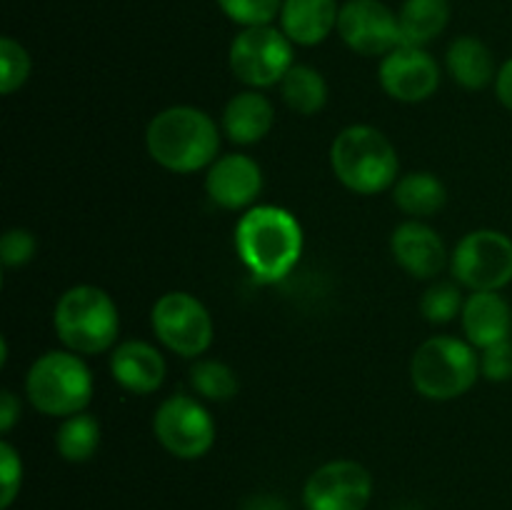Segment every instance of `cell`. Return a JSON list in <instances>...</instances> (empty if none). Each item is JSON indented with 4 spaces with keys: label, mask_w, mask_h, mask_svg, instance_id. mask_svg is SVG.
I'll return each mask as SVG.
<instances>
[{
    "label": "cell",
    "mask_w": 512,
    "mask_h": 510,
    "mask_svg": "<svg viewBox=\"0 0 512 510\" xmlns=\"http://www.w3.org/2000/svg\"><path fill=\"white\" fill-rule=\"evenodd\" d=\"M303 228L280 205H255L235 225V250L240 263L258 283H280L293 273L303 255Z\"/></svg>",
    "instance_id": "6da1fadb"
},
{
    "label": "cell",
    "mask_w": 512,
    "mask_h": 510,
    "mask_svg": "<svg viewBox=\"0 0 512 510\" xmlns=\"http://www.w3.org/2000/svg\"><path fill=\"white\" fill-rule=\"evenodd\" d=\"M145 148L160 168L188 175L210 168L220 155V125L205 110L173 105L155 115L145 130Z\"/></svg>",
    "instance_id": "7a4b0ae2"
},
{
    "label": "cell",
    "mask_w": 512,
    "mask_h": 510,
    "mask_svg": "<svg viewBox=\"0 0 512 510\" xmlns=\"http://www.w3.org/2000/svg\"><path fill=\"white\" fill-rule=\"evenodd\" d=\"M335 178L358 195H378L400 178V158L383 130L373 125H348L330 145Z\"/></svg>",
    "instance_id": "3957f363"
},
{
    "label": "cell",
    "mask_w": 512,
    "mask_h": 510,
    "mask_svg": "<svg viewBox=\"0 0 512 510\" xmlns=\"http://www.w3.org/2000/svg\"><path fill=\"white\" fill-rule=\"evenodd\" d=\"M53 328L70 353H105L118 345V305L98 285H73L55 303Z\"/></svg>",
    "instance_id": "277c9868"
},
{
    "label": "cell",
    "mask_w": 512,
    "mask_h": 510,
    "mask_svg": "<svg viewBox=\"0 0 512 510\" xmlns=\"http://www.w3.org/2000/svg\"><path fill=\"white\" fill-rule=\"evenodd\" d=\"M30 405L50 418L83 413L93 398V375L85 360L70 350H50L33 360L25 375Z\"/></svg>",
    "instance_id": "5b68a950"
},
{
    "label": "cell",
    "mask_w": 512,
    "mask_h": 510,
    "mask_svg": "<svg viewBox=\"0 0 512 510\" xmlns=\"http://www.w3.org/2000/svg\"><path fill=\"white\" fill-rule=\"evenodd\" d=\"M480 378V355L468 340L453 335L428 338L413 355L410 380L423 398L455 400L468 393Z\"/></svg>",
    "instance_id": "8992f818"
},
{
    "label": "cell",
    "mask_w": 512,
    "mask_h": 510,
    "mask_svg": "<svg viewBox=\"0 0 512 510\" xmlns=\"http://www.w3.org/2000/svg\"><path fill=\"white\" fill-rule=\"evenodd\" d=\"M230 70L250 90L273 88L283 83L293 68V43L275 25L243 28L230 43Z\"/></svg>",
    "instance_id": "52a82bcc"
},
{
    "label": "cell",
    "mask_w": 512,
    "mask_h": 510,
    "mask_svg": "<svg viewBox=\"0 0 512 510\" xmlns=\"http://www.w3.org/2000/svg\"><path fill=\"white\" fill-rule=\"evenodd\" d=\"M453 278L470 293L503 290L512 283V238L500 230L480 228L465 235L450 255Z\"/></svg>",
    "instance_id": "ba28073f"
},
{
    "label": "cell",
    "mask_w": 512,
    "mask_h": 510,
    "mask_svg": "<svg viewBox=\"0 0 512 510\" xmlns=\"http://www.w3.org/2000/svg\"><path fill=\"white\" fill-rule=\"evenodd\" d=\"M153 333L170 353L200 358L213 345V318L195 295L173 290L155 300L150 310Z\"/></svg>",
    "instance_id": "9c48e42d"
},
{
    "label": "cell",
    "mask_w": 512,
    "mask_h": 510,
    "mask_svg": "<svg viewBox=\"0 0 512 510\" xmlns=\"http://www.w3.org/2000/svg\"><path fill=\"white\" fill-rule=\"evenodd\" d=\"M153 435L173 458L198 460L215 445V420L193 395H170L153 415Z\"/></svg>",
    "instance_id": "30bf717a"
},
{
    "label": "cell",
    "mask_w": 512,
    "mask_h": 510,
    "mask_svg": "<svg viewBox=\"0 0 512 510\" xmlns=\"http://www.w3.org/2000/svg\"><path fill=\"white\" fill-rule=\"evenodd\" d=\"M373 498V475L358 460H330L303 485L305 510H365Z\"/></svg>",
    "instance_id": "8fae6325"
},
{
    "label": "cell",
    "mask_w": 512,
    "mask_h": 510,
    "mask_svg": "<svg viewBox=\"0 0 512 510\" xmlns=\"http://www.w3.org/2000/svg\"><path fill=\"white\" fill-rule=\"evenodd\" d=\"M338 35L353 53L368 58L388 55L403 45L398 13L380 0H348L340 5Z\"/></svg>",
    "instance_id": "7c38bea8"
},
{
    "label": "cell",
    "mask_w": 512,
    "mask_h": 510,
    "mask_svg": "<svg viewBox=\"0 0 512 510\" xmlns=\"http://www.w3.org/2000/svg\"><path fill=\"white\" fill-rule=\"evenodd\" d=\"M380 88L400 103H423L440 85V65L418 45H398L383 55L378 68Z\"/></svg>",
    "instance_id": "4fadbf2b"
},
{
    "label": "cell",
    "mask_w": 512,
    "mask_h": 510,
    "mask_svg": "<svg viewBox=\"0 0 512 510\" xmlns=\"http://www.w3.org/2000/svg\"><path fill=\"white\" fill-rule=\"evenodd\" d=\"M205 193L218 208L245 210L263 193V170L250 155H218L205 173Z\"/></svg>",
    "instance_id": "5bb4252c"
},
{
    "label": "cell",
    "mask_w": 512,
    "mask_h": 510,
    "mask_svg": "<svg viewBox=\"0 0 512 510\" xmlns=\"http://www.w3.org/2000/svg\"><path fill=\"white\" fill-rule=\"evenodd\" d=\"M390 250L400 268L418 280H430L440 275L448 263V250L443 238L423 220H405L393 230Z\"/></svg>",
    "instance_id": "9a60e30c"
},
{
    "label": "cell",
    "mask_w": 512,
    "mask_h": 510,
    "mask_svg": "<svg viewBox=\"0 0 512 510\" xmlns=\"http://www.w3.org/2000/svg\"><path fill=\"white\" fill-rule=\"evenodd\" d=\"M110 375L128 393L150 395L163 385L165 358L145 340H123L110 353Z\"/></svg>",
    "instance_id": "2e32d148"
},
{
    "label": "cell",
    "mask_w": 512,
    "mask_h": 510,
    "mask_svg": "<svg viewBox=\"0 0 512 510\" xmlns=\"http://www.w3.org/2000/svg\"><path fill=\"white\" fill-rule=\"evenodd\" d=\"M463 333L475 348H490L503 343L512 333V308L498 290H480L465 298L463 313H460Z\"/></svg>",
    "instance_id": "e0dca14e"
},
{
    "label": "cell",
    "mask_w": 512,
    "mask_h": 510,
    "mask_svg": "<svg viewBox=\"0 0 512 510\" xmlns=\"http://www.w3.org/2000/svg\"><path fill=\"white\" fill-rule=\"evenodd\" d=\"M275 108L260 90H243L228 100L220 128L235 145H255L273 130Z\"/></svg>",
    "instance_id": "ac0fdd59"
},
{
    "label": "cell",
    "mask_w": 512,
    "mask_h": 510,
    "mask_svg": "<svg viewBox=\"0 0 512 510\" xmlns=\"http://www.w3.org/2000/svg\"><path fill=\"white\" fill-rule=\"evenodd\" d=\"M338 0H283L280 30L293 45H318L338 30Z\"/></svg>",
    "instance_id": "d6986e66"
},
{
    "label": "cell",
    "mask_w": 512,
    "mask_h": 510,
    "mask_svg": "<svg viewBox=\"0 0 512 510\" xmlns=\"http://www.w3.org/2000/svg\"><path fill=\"white\" fill-rule=\"evenodd\" d=\"M445 68L450 78L465 90H483L498 78L493 50L473 35H460L445 53Z\"/></svg>",
    "instance_id": "ffe728a7"
},
{
    "label": "cell",
    "mask_w": 512,
    "mask_h": 510,
    "mask_svg": "<svg viewBox=\"0 0 512 510\" xmlns=\"http://www.w3.org/2000/svg\"><path fill=\"white\" fill-rule=\"evenodd\" d=\"M393 200L405 215H410L413 220H423L443 210L448 190L435 173L415 170V173H405L403 178H398V183L393 185Z\"/></svg>",
    "instance_id": "44dd1931"
},
{
    "label": "cell",
    "mask_w": 512,
    "mask_h": 510,
    "mask_svg": "<svg viewBox=\"0 0 512 510\" xmlns=\"http://www.w3.org/2000/svg\"><path fill=\"white\" fill-rule=\"evenodd\" d=\"M403 45L425 48L450 20V0H405L398 13Z\"/></svg>",
    "instance_id": "7402d4cb"
},
{
    "label": "cell",
    "mask_w": 512,
    "mask_h": 510,
    "mask_svg": "<svg viewBox=\"0 0 512 510\" xmlns=\"http://www.w3.org/2000/svg\"><path fill=\"white\" fill-rule=\"evenodd\" d=\"M285 105L298 115H315L328 103V83L313 65L295 63L280 83Z\"/></svg>",
    "instance_id": "603a6c76"
},
{
    "label": "cell",
    "mask_w": 512,
    "mask_h": 510,
    "mask_svg": "<svg viewBox=\"0 0 512 510\" xmlns=\"http://www.w3.org/2000/svg\"><path fill=\"white\" fill-rule=\"evenodd\" d=\"M100 448V423L90 413H75L63 418L55 430V450L68 463H85Z\"/></svg>",
    "instance_id": "cb8c5ba5"
},
{
    "label": "cell",
    "mask_w": 512,
    "mask_h": 510,
    "mask_svg": "<svg viewBox=\"0 0 512 510\" xmlns=\"http://www.w3.org/2000/svg\"><path fill=\"white\" fill-rule=\"evenodd\" d=\"M190 385L195 393L203 400H213V403H228L238 395V375L223 360H198L190 370Z\"/></svg>",
    "instance_id": "d4e9b609"
},
{
    "label": "cell",
    "mask_w": 512,
    "mask_h": 510,
    "mask_svg": "<svg viewBox=\"0 0 512 510\" xmlns=\"http://www.w3.org/2000/svg\"><path fill=\"white\" fill-rule=\"evenodd\" d=\"M465 298L460 293V288L448 280H438V283L430 285L428 290L420 298V313L428 323L443 325L450 323L453 318H458L463 313Z\"/></svg>",
    "instance_id": "484cf974"
},
{
    "label": "cell",
    "mask_w": 512,
    "mask_h": 510,
    "mask_svg": "<svg viewBox=\"0 0 512 510\" xmlns=\"http://www.w3.org/2000/svg\"><path fill=\"white\" fill-rule=\"evenodd\" d=\"M30 55L18 40L3 38L0 40V93L13 95L15 90L23 88L25 80L30 78Z\"/></svg>",
    "instance_id": "4316f807"
},
{
    "label": "cell",
    "mask_w": 512,
    "mask_h": 510,
    "mask_svg": "<svg viewBox=\"0 0 512 510\" xmlns=\"http://www.w3.org/2000/svg\"><path fill=\"white\" fill-rule=\"evenodd\" d=\"M218 5L233 23L243 28L273 25V20L280 18V10H283V0H218Z\"/></svg>",
    "instance_id": "83f0119b"
},
{
    "label": "cell",
    "mask_w": 512,
    "mask_h": 510,
    "mask_svg": "<svg viewBox=\"0 0 512 510\" xmlns=\"http://www.w3.org/2000/svg\"><path fill=\"white\" fill-rule=\"evenodd\" d=\"M23 488V460L20 453L3 440L0 443V508L8 510Z\"/></svg>",
    "instance_id": "f1b7e54d"
},
{
    "label": "cell",
    "mask_w": 512,
    "mask_h": 510,
    "mask_svg": "<svg viewBox=\"0 0 512 510\" xmlns=\"http://www.w3.org/2000/svg\"><path fill=\"white\" fill-rule=\"evenodd\" d=\"M35 250H38V240L25 228L5 230L3 240H0V260L5 268H20V265L30 263Z\"/></svg>",
    "instance_id": "f546056e"
},
{
    "label": "cell",
    "mask_w": 512,
    "mask_h": 510,
    "mask_svg": "<svg viewBox=\"0 0 512 510\" xmlns=\"http://www.w3.org/2000/svg\"><path fill=\"white\" fill-rule=\"evenodd\" d=\"M480 375L490 383H508L512 380V340H503L490 348H483L480 355Z\"/></svg>",
    "instance_id": "4dcf8cb0"
},
{
    "label": "cell",
    "mask_w": 512,
    "mask_h": 510,
    "mask_svg": "<svg viewBox=\"0 0 512 510\" xmlns=\"http://www.w3.org/2000/svg\"><path fill=\"white\" fill-rule=\"evenodd\" d=\"M20 420V400L13 390H3L0 393V430L10 433L13 425Z\"/></svg>",
    "instance_id": "1f68e13d"
},
{
    "label": "cell",
    "mask_w": 512,
    "mask_h": 510,
    "mask_svg": "<svg viewBox=\"0 0 512 510\" xmlns=\"http://www.w3.org/2000/svg\"><path fill=\"white\" fill-rule=\"evenodd\" d=\"M495 95L503 103V108H508L512 113V58L500 65L498 78H495Z\"/></svg>",
    "instance_id": "d6a6232c"
},
{
    "label": "cell",
    "mask_w": 512,
    "mask_h": 510,
    "mask_svg": "<svg viewBox=\"0 0 512 510\" xmlns=\"http://www.w3.org/2000/svg\"><path fill=\"white\" fill-rule=\"evenodd\" d=\"M240 510H288V505H285V500L275 498V495L258 493L250 495V498L240 505Z\"/></svg>",
    "instance_id": "836d02e7"
}]
</instances>
